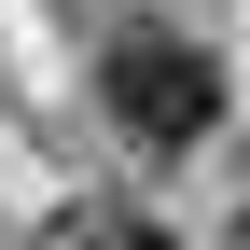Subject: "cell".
Masks as SVG:
<instances>
[{
  "label": "cell",
  "instance_id": "6da1fadb",
  "mask_svg": "<svg viewBox=\"0 0 250 250\" xmlns=\"http://www.w3.org/2000/svg\"><path fill=\"white\" fill-rule=\"evenodd\" d=\"M98 98H111V125L139 153H195L208 125H223V70H208V42H181V28H111Z\"/></svg>",
  "mask_w": 250,
  "mask_h": 250
},
{
  "label": "cell",
  "instance_id": "3957f363",
  "mask_svg": "<svg viewBox=\"0 0 250 250\" xmlns=\"http://www.w3.org/2000/svg\"><path fill=\"white\" fill-rule=\"evenodd\" d=\"M223 250H250V208H236V236H223Z\"/></svg>",
  "mask_w": 250,
  "mask_h": 250
},
{
  "label": "cell",
  "instance_id": "7a4b0ae2",
  "mask_svg": "<svg viewBox=\"0 0 250 250\" xmlns=\"http://www.w3.org/2000/svg\"><path fill=\"white\" fill-rule=\"evenodd\" d=\"M70 250H181V236H167V223H139V208H98Z\"/></svg>",
  "mask_w": 250,
  "mask_h": 250
}]
</instances>
